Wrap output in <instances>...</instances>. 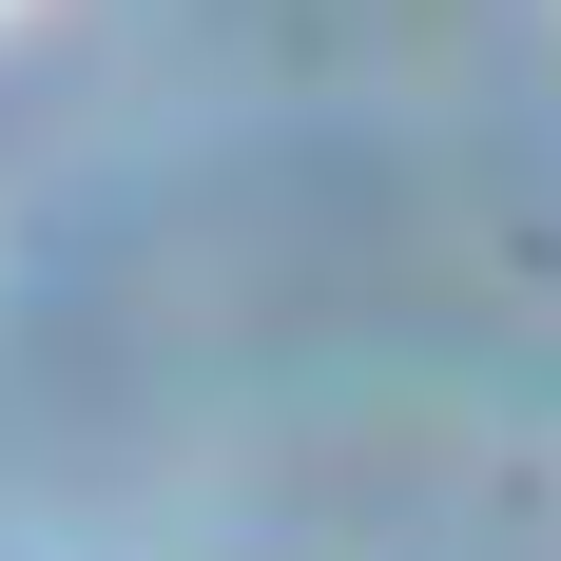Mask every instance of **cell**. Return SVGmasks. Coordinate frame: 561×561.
Here are the masks:
<instances>
[]
</instances>
